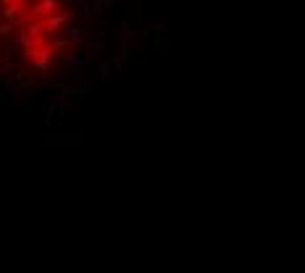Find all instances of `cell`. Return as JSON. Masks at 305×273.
<instances>
[{"label": "cell", "instance_id": "cell-1", "mask_svg": "<svg viewBox=\"0 0 305 273\" xmlns=\"http://www.w3.org/2000/svg\"><path fill=\"white\" fill-rule=\"evenodd\" d=\"M58 66L63 68V76H69V79H74V76H82L85 74V66H87V56H77L74 50H63L58 58Z\"/></svg>", "mask_w": 305, "mask_h": 273}, {"label": "cell", "instance_id": "cell-2", "mask_svg": "<svg viewBox=\"0 0 305 273\" xmlns=\"http://www.w3.org/2000/svg\"><path fill=\"white\" fill-rule=\"evenodd\" d=\"M77 11L79 8H63V11H58L55 16H50V19H45V24H48V32L50 34H58L61 29H66V24L74 19V16H77Z\"/></svg>", "mask_w": 305, "mask_h": 273}, {"label": "cell", "instance_id": "cell-3", "mask_svg": "<svg viewBox=\"0 0 305 273\" xmlns=\"http://www.w3.org/2000/svg\"><path fill=\"white\" fill-rule=\"evenodd\" d=\"M55 48L53 45H45V48H40V56H37V61L32 63V68L37 71V74H42V76H48L50 71H53V61H55Z\"/></svg>", "mask_w": 305, "mask_h": 273}, {"label": "cell", "instance_id": "cell-4", "mask_svg": "<svg viewBox=\"0 0 305 273\" xmlns=\"http://www.w3.org/2000/svg\"><path fill=\"white\" fill-rule=\"evenodd\" d=\"M134 26L126 21V16H121V53L132 50V42H134Z\"/></svg>", "mask_w": 305, "mask_h": 273}, {"label": "cell", "instance_id": "cell-5", "mask_svg": "<svg viewBox=\"0 0 305 273\" xmlns=\"http://www.w3.org/2000/svg\"><path fill=\"white\" fill-rule=\"evenodd\" d=\"M82 48H85V56L90 58V56H98V53H105L108 45H105L103 40H90V42L82 45Z\"/></svg>", "mask_w": 305, "mask_h": 273}, {"label": "cell", "instance_id": "cell-6", "mask_svg": "<svg viewBox=\"0 0 305 273\" xmlns=\"http://www.w3.org/2000/svg\"><path fill=\"white\" fill-rule=\"evenodd\" d=\"M98 79L100 81H110V79H113V63H110V58L108 61H103V63H98Z\"/></svg>", "mask_w": 305, "mask_h": 273}, {"label": "cell", "instance_id": "cell-7", "mask_svg": "<svg viewBox=\"0 0 305 273\" xmlns=\"http://www.w3.org/2000/svg\"><path fill=\"white\" fill-rule=\"evenodd\" d=\"M153 48H155V53H161V56H169V53H171V40H169V34H161V37H155V40H153Z\"/></svg>", "mask_w": 305, "mask_h": 273}, {"label": "cell", "instance_id": "cell-8", "mask_svg": "<svg viewBox=\"0 0 305 273\" xmlns=\"http://www.w3.org/2000/svg\"><path fill=\"white\" fill-rule=\"evenodd\" d=\"M13 45H21V50H29V48H37V42L29 37L26 32H16L13 34Z\"/></svg>", "mask_w": 305, "mask_h": 273}, {"label": "cell", "instance_id": "cell-9", "mask_svg": "<svg viewBox=\"0 0 305 273\" xmlns=\"http://www.w3.org/2000/svg\"><path fill=\"white\" fill-rule=\"evenodd\" d=\"M18 100H21V92H18L16 87H11V89H8V92H3V97H0V103H3V105H8V103H11V105H16Z\"/></svg>", "mask_w": 305, "mask_h": 273}, {"label": "cell", "instance_id": "cell-10", "mask_svg": "<svg viewBox=\"0 0 305 273\" xmlns=\"http://www.w3.org/2000/svg\"><path fill=\"white\" fill-rule=\"evenodd\" d=\"M110 63H113V76H118V74L124 71V63H126V58L121 56V53H118L116 58H110Z\"/></svg>", "mask_w": 305, "mask_h": 273}, {"label": "cell", "instance_id": "cell-11", "mask_svg": "<svg viewBox=\"0 0 305 273\" xmlns=\"http://www.w3.org/2000/svg\"><path fill=\"white\" fill-rule=\"evenodd\" d=\"M103 11H105V0H92V13H95V21H100Z\"/></svg>", "mask_w": 305, "mask_h": 273}, {"label": "cell", "instance_id": "cell-12", "mask_svg": "<svg viewBox=\"0 0 305 273\" xmlns=\"http://www.w3.org/2000/svg\"><path fill=\"white\" fill-rule=\"evenodd\" d=\"M11 32H16V24H11V21H3V24H0V37H3V40L11 37Z\"/></svg>", "mask_w": 305, "mask_h": 273}, {"label": "cell", "instance_id": "cell-13", "mask_svg": "<svg viewBox=\"0 0 305 273\" xmlns=\"http://www.w3.org/2000/svg\"><path fill=\"white\" fill-rule=\"evenodd\" d=\"M26 76H29V71H16V74H13V81H21V79H26Z\"/></svg>", "mask_w": 305, "mask_h": 273}, {"label": "cell", "instance_id": "cell-14", "mask_svg": "<svg viewBox=\"0 0 305 273\" xmlns=\"http://www.w3.org/2000/svg\"><path fill=\"white\" fill-rule=\"evenodd\" d=\"M137 3H140V0H137Z\"/></svg>", "mask_w": 305, "mask_h": 273}]
</instances>
